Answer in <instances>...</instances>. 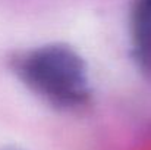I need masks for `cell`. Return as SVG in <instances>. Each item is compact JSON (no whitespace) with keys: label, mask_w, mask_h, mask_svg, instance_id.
<instances>
[{"label":"cell","mask_w":151,"mask_h":150,"mask_svg":"<svg viewBox=\"0 0 151 150\" xmlns=\"http://www.w3.org/2000/svg\"><path fill=\"white\" fill-rule=\"evenodd\" d=\"M12 68L27 88L53 107L76 110L90 101L85 60L66 44L51 43L24 51L12 60Z\"/></svg>","instance_id":"cell-1"},{"label":"cell","mask_w":151,"mask_h":150,"mask_svg":"<svg viewBox=\"0 0 151 150\" xmlns=\"http://www.w3.org/2000/svg\"><path fill=\"white\" fill-rule=\"evenodd\" d=\"M131 37L137 62L144 71L151 72V0H134Z\"/></svg>","instance_id":"cell-2"},{"label":"cell","mask_w":151,"mask_h":150,"mask_svg":"<svg viewBox=\"0 0 151 150\" xmlns=\"http://www.w3.org/2000/svg\"><path fill=\"white\" fill-rule=\"evenodd\" d=\"M1 150H22V149H19V147H13V146H10V147H3Z\"/></svg>","instance_id":"cell-3"}]
</instances>
